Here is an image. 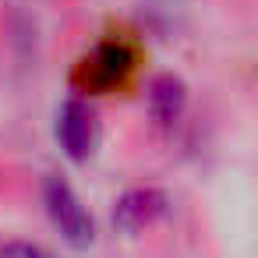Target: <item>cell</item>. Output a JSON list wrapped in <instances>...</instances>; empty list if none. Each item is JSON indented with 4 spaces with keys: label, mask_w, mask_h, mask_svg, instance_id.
<instances>
[{
    "label": "cell",
    "mask_w": 258,
    "mask_h": 258,
    "mask_svg": "<svg viewBox=\"0 0 258 258\" xmlns=\"http://www.w3.org/2000/svg\"><path fill=\"white\" fill-rule=\"evenodd\" d=\"M43 205H46V216L53 223V230L71 244V247H89L96 240V223L85 209V202L78 198V191L60 180V177H50L46 187H43Z\"/></svg>",
    "instance_id": "6da1fadb"
},
{
    "label": "cell",
    "mask_w": 258,
    "mask_h": 258,
    "mask_svg": "<svg viewBox=\"0 0 258 258\" xmlns=\"http://www.w3.org/2000/svg\"><path fill=\"white\" fill-rule=\"evenodd\" d=\"M57 145L64 149L68 159L75 163H85L92 156V145H96V120H92V110L82 103V99H68L60 110H57Z\"/></svg>",
    "instance_id": "7a4b0ae2"
},
{
    "label": "cell",
    "mask_w": 258,
    "mask_h": 258,
    "mask_svg": "<svg viewBox=\"0 0 258 258\" xmlns=\"http://www.w3.org/2000/svg\"><path fill=\"white\" fill-rule=\"evenodd\" d=\"M166 209H170V202H166V195L159 187H131L113 202V226L120 233L135 237L145 226H152Z\"/></svg>",
    "instance_id": "3957f363"
},
{
    "label": "cell",
    "mask_w": 258,
    "mask_h": 258,
    "mask_svg": "<svg viewBox=\"0 0 258 258\" xmlns=\"http://www.w3.org/2000/svg\"><path fill=\"white\" fill-rule=\"evenodd\" d=\"M85 71H89V85H92V89L124 85V78L135 71V53H131L124 43H103V46L85 60Z\"/></svg>",
    "instance_id": "277c9868"
},
{
    "label": "cell",
    "mask_w": 258,
    "mask_h": 258,
    "mask_svg": "<svg viewBox=\"0 0 258 258\" xmlns=\"http://www.w3.org/2000/svg\"><path fill=\"white\" fill-rule=\"evenodd\" d=\"M184 106H187V92L173 75H163V78H156L149 85V113H152V120L170 127V124L180 120Z\"/></svg>",
    "instance_id": "5b68a950"
},
{
    "label": "cell",
    "mask_w": 258,
    "mask_h": 258,
    "mask_svg": "<svg viewBox=\"0 0 258 258\" xmlns=\"http://www.w3.org/2000/svg\"><path fill=\"white\" fill-rule=\"evenodd\" d=\"M0 258H46V251L39 244H29V240H11L0 251Z\"/></svg>",
    "instance_id": "8992f818"
}]
</instances>
